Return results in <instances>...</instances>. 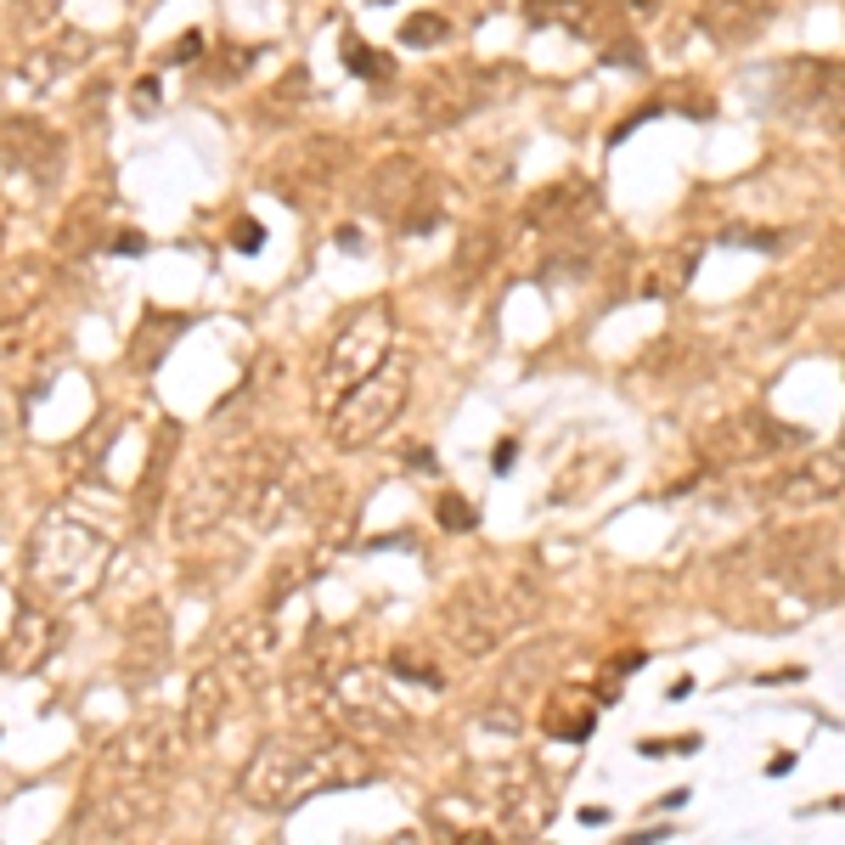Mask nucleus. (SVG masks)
I'll return each instance as SVG.
<instances>
[{
	"instance_id": "nucleus-1",
	"label": "nucleus",
	"mask_w": 845,
	"mask_h": 845,
	"mask_svg": "<svg viewBox=\"0 0 845 845\" xmlns=\"http://www.w3.org/2000/svg\"><path fill=\"white\" fill-rule=\"evenodd\" d=\"M378 767L372 755L356 744H321V738H277L266 749H254L248 773H242V801L266 806V812H288L305 795L338 789V784H367Z\"/></svg>"
},
{
	"instance_id": "nucleus-2",
	"label": "nucleus",
	"mask_w": 845,
	"mask_h": 845,
	"mask_svg": "<svg viewBox=\"0 0 845 845\" xmlns=\"http://www.w3.org/2000/svg\"><path fill=\"white\" fill-rule=\"evenodd\" d=\"M406 400H411V361L406 356H384L361 384H350L332 400V422H327L332 446H345V451L372 446L378 435L395 429V417L406 411Z\"/></svg>"
},
{
	"instance_id": "nucleus-3",
	"label": "nucleus",
	"mask_w": 845,
	"mask_h": 845,
	"mask_svg": "<svg viewBox=\"0 0 845 845\" xmlns=\"http://www.w3.org/2000/svg\"><path fill=\"white\" fill-rule=\"evenodd\" d=\"M839 288H845V231L834 226V231L817 237L812 254H801V266L789 277H778L755 294L749 321H755V332H784L801 310H812L817 299H828Z\"/></svg>"
},
{
	"instance_id": "nucleus-4",
	"label": "nucleus",
	"mask_w": 845,
	"mask_h": 845,
	"mask_svg": "<svg viewBox=\"0 0 845 845\" xmlns=\"http://www.w3.org/2000/svg\"><path fill=\"white\" fill-rule=\"evenodd\" d=\"M525 609H530L525 580H468L457 598L446 604V637L463 654L485 659V654H496L507 637L519 632Z\"/></svg>"
},
{
	"instance_id": "nucleus-5",
	"label": "nucleus",
	"mask_w": 845,
	"mask_h": 845,
	"mask_svg": "<svg viewBox=\"0 0 845 845\" xmlns=\"http://www.w3.org/2000/svg\"><path fill=\"white\" fill-rule=\"evenodd\" d=\"M801 440H806V429L749 406V411H733V417L710 422V429L699 435V457L710 468H755V463H773L778 451H789Z\"/></svg>"
},
{
	"instance_id": "nucleus-6",
	"label": "nucleus",
	"mask_w": 845,
	"mask_h": 845,
	"mask_svg": "<svg viewBox=\"0 0 845 845\" xmlns=\"http://www.w3.org/2000/svg\"><path fill=\"white\" fill-rule=\"evenodd\" d=\"M389 332H395V316L389 305H367L361 316H350V327L327 345L321 356V400L332 406L338 395H345L350 384H361L384 356H389Z\"/></svg>"
},
{
	"instance_id": "nucleus-7",
	"label": "nucleus",
	"mask_w": 845,
	"mask_h": 845,
	"mask_svg": "<svg viewBox=\"0 0 845 845\" xmlns=\"http://www.w3.org/2000/svg\"><path fill=\"white\" fill-rule=\"evenodd\" d=\"M839 496H845V446L806 451L795 468H784L767 485V501L778 507V514H812V507H828Z\"/></svg>"
},
{
	"instance_id": "nucleus-8",
	"label": "nucleus",
	"mask_w": 845,
	"mask_h": 845,
	"mask_svg": "<svg viewBox=\"0 0 845 845\" xmlns=\"http://www.w3.org/2000/svg\"><path fill=\"white\" fill-rule=\"evenodd\" d=\"M784 108L795 113H812L823 130L845 136V62H823V57H806V62H789L784 68Z\"/></svg>"
},
{
	"instance_id": "nucleus-9",
	"label": "nucleus",
	"mask_w": 845,
	"mask_h": 845,
	"mask_svg": "<svg viewBox=\"0 0 845 845\" xmlns=\"http://www.w3.org/2000/svg\"><path fill=\"white\" fill-rule=\"evenodd\" d=\"M474 73L479 68H440V73H429L417 84V119L429 130L463 125L479 108V97H485V79H474Z\"/></svg>"
},
{
	"instance_id": "nucleus-10",
	"label": "nucleus",
	"mask_w": 845,
	"mask_h": 845,
	"mask_svg": "<svg viewBox=\"0 0 845 845\" xmlns=\"http://www.w3.org/2000/svg\"><path fill=\"white\" fill-rule=\"evenodd\" d=\"M773 18V0H705L699 7V29L716 40V46H744L767 29Z\"/></svg>"
},
{
	"instance_id": "nucleus-11",
	"label": "nucleus",
	"mask_w": 845,
	"mask_h": 845,
	"mask_svg": "<svg viewBox=\"0 0 845 845\" xmlns=\"http://www.w3.org/2000/svg\"><path fill=\"white\" fill-rule=\"evenodd\" d=\"M592 722H598V710L586 705V694H553L541 705V733L547 738H564V744H580L592 733Z\"/></svg>"
},
{
	"instance_id": "nucleus-12",
	"label": "nucleus",
	"mask_w": 845,
	"mask_h": 845,
	"mask_svg": "<svg viewBox=\"0 0 845 845\" xmlns=\"http://www.w3.org/2000/svg\"><path fill=\"white\" fill-rule=\"evenodd\" d=\"M575 203H592V192H586V187H575V181H558V187H541V192L530 198L525 220H530L536 231H553V226H569V220L580 215Z\"/></svg>"
},
{
	"instance_id": "nucleus-13",
	"label": "nucleus",
	"mask_w": 845,
	"mask_h": 845,
	"mask_svg": "<svg viewBox=\"0 0 845 845\" xmlns=\"http://www.w3.org/2000/svg\"><path fill=\"white\" fill-rule=\"evenodd\" d=\"M338 57H345V68H350V73H361V79H389V57H384V51H372L361 34H345Z\"/></svg>"
},
{
	"instance_id": "nucleus-14",
	"label": "nucleus",
	"mask_w": 845,
	"mask_h": 845,
	"mask_svg": "<svg viewBox=\"0 0 845 845\" xmlns=\"http://www.w3.org/2000/svg\"><path fill=\"white\" fill-rule=\"evenodd\" d=\"M446 34H451V23H446L440 12H411V18H406V29H400V46L429 51V46H440Z\"/></svg>"
},
{
	"instance_id": "nucleus-15",
	"label": "nucleus",
	"mask_w": 845,
	"mask_h": 845,
	"mask_svg": "<svg viewBox=\"0 0 845 845\" xmlns=\"http://www.w3.org/2000/svg\"><path fill=\"white\" fill-rule=\"evenodd\" d=\"M435 519H440L446 530H457V536H463V530H474V507H468L457 490H440V501H435Z\"/></svg>"
},
{
	"instance_id": "nucleus-16",
	"label": "nucleus",
	"mask_w": 845,
	"mask_h": 845,
	"mask_svg": "<svg viewBox=\"0 0 845 845\" xmlns=\"http://www.w3.org/2000/svg\"><path fill=\"white\" fill-rule=\"evenodd\" d=\"M389 670H395V676H411V683H422V688H446V676H440L435 665H417V654H389Z\"/></svg>"
},
{
	"instance_id": "nucleus-17",
	"label": "nucleus",
	"mask_w": 845,
	"mask_h": 845,
	"mask_svg": "<svg viewBox=\"0 0 845 845\" xmlns=\"http://www.w3.org/2000/svg\"><path fill=\"white\" fill-rule=\"evenodd\" d=\"M643 755H688V749H699V738L688 733V738H643L637 744Z\"/></svg>"
},
{
	"instance_id": "nucleus-18",
	"label": "nucleus",
	"mask_w": 845,
	"mask_h": 845,
	"mask_svg": "<svg viewBox=\"0 0 845 845\" xmlns=\"http://www.w3.org/2000/svg\"><path fill=\"white\" fill-rule=\"evenodd\" d=\"M231 242H237L242 254H254V248H260V242H266V231H260V220H237V226H231Z\"/></svg>"
},
{
	"instance_id": "nucleus-19",
	"label": "nucleus",
	"mask_w": 845,
	"mask_h": 845,
	"mask_svg": "<svg viewBox=\"0 0 845 845\" xmlns=\"http://www.w3.org/2000/svg\"><path fill=\"white\" fill-rule=\"evenodd\" d=\"M198 51H203V34H187V40H181L176 51H169V62H192Z\"/></svg>"
},
{
	"instance_id": "nucleus-20",
	"label": "nucleus",
	"mask_w": 845,
	"mask_h": 845,
	"mask_svg": "<svg viewBox=\"0 0 845 845\" xmlns=\"http://www.w3.org/2000/svg\"><path fill=\"white\" fill-rule=\"evenodd\" d=\"M152 102H158V79H141V84H136V108L152 113Z\"/></svg>"
},
{
	"instance_id": "nucleus-21",
	"label": "nucleus",
	"mask_w": 845,
	"mask_h": 845,
	"mask_svg": "<svg viewBox=\"0 0 845 845\" xmlns=\"http://www.w3.org/2000/svg\"><path fill=\"white\" fill-rule=\"evenodd\" d=\"M514 451H519L514 440H501V446H496V474H507V468H514Z\"/></svg>"
},
{
	"instance_id": "nucleus-22",
	"label": "nucleus",
	"mask_w": 845,
	"mask_h": 845,
	"mask_svg": "<svg viewBox=\"0 0 845 845\" xmlns=\"http://www.w3.org/2000/svg\"><path fill=\"white\" fill-rule=\"evenodd\" d=\"M372 7H389V0H372Z\"/></svg>"
}]
</instances>
